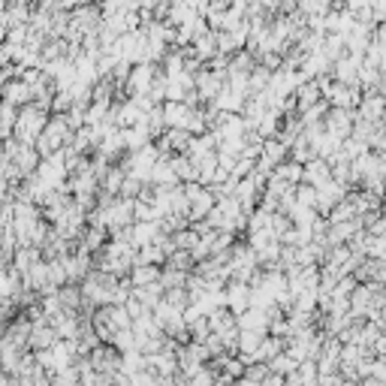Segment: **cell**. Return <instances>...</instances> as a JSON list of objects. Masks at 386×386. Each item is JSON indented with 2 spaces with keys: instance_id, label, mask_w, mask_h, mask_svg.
I'll return each instance as SVG.
<instances>
[{
  "instance_id": "1",
  "label": "cell",
  "mask_w": 386,
  "mask_h": 386,
  "mask_svg": "<svg viewBox=\"0 0 386 386\" xmlns=\"http://www.w3.org/2000/svg\"><path fill=\"white\" fill-rule=\"evenodd\" d=\"M323 169H326L323 163H311L308 172H305V178L314 181V185H323V181H326V172H323Z\"/></svg>"
},
{
  "instance_id": "2",
  "label": "cell",
  "mask_w": 386,
  "mask_h": 386,
  "mask_svg": "<svg viewBox=\"0 0 386 386\" xmlns=\"http://www.w3.org/2000/svg\"><path fill=\"white\" fill-rule=\"evenodd\" d=\"M329 121H332V124H329V130H332V133H347V115L344 112H335Z\"/></svg>"
},
{
  "instance_id": "3",
  "label": "cell",
  "mask_w": 386,
  "mask_h": 386,
  "mask_svg": "<svg viewBox=\"0 0 386 386\" xmlns=\"http://www.w3.org/2000/svg\"><path fill=\"white\" fill-rule=\"evenodd\" d=\"M154 278H157V272H154V269H139V272H136V281H154Z\"/></svg>"
}]
</instances>
